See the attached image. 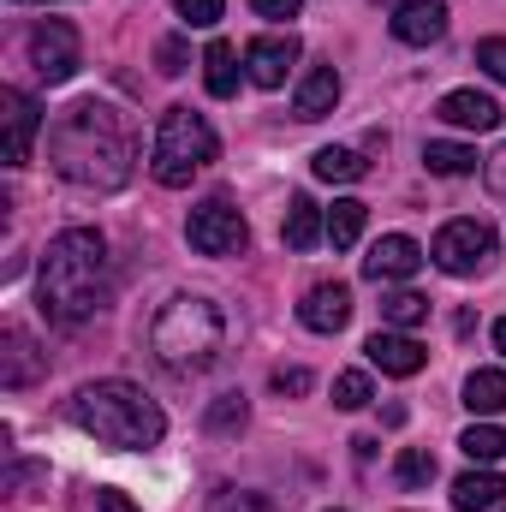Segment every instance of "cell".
I'll use <instances>...</instances> for the list:
<instances>
[{
  "instance_id": "6da1fadb",
  "label": "cell",
  "mask_w": 506,
  "mask_h": 512,
  "mask_svg": "<svg viewBox=\"0 0 506 512\" xmlns=\"http://www.w3.org/2000/svg\"><path fill=\"white\" fill-rule=\"evenodd\" d=\"M48 161L66 185L78 191H120L137 161V137L114 102H72L48 126Z\"/></svg>"
},
{
  "instance_id": "7a4b0ae2",
  "label": "cell",
  "mask_w": 506,
  "mask_h": 512,
  "mask_svg": "<svg viewBox=\"0 0 506 512\" xmlns=\"http://www.w3.org/2000/svg\"><path fill=\"white\" fill-rule=\"evenodd\" d=\"M36 298H42V316L60 328H78L108 304V245L96 227H66L48 239Z\"/></svg>"
},
{
  "instance_id": "3957f363",
  "label": "cell",
  "mask_w": 506,
  "mask_h": 512,
  "mask_svg": "<svg viewBox=\"0 0 506 512\" xmlns=\"http://www.w3.org/2000/svg\"><path fill=\"white\" fill-rule=\"evenodd\" d=\"M221 346H227V316L221 304L197 298V292H179L155 310L149 322V352L167 376H203L221 364Z\"/></svg>"
},
{
  "instance_id": "277c9868",
  "label": "cell",
  "mask_w": 506,
  "mask_h": 512,
  "mask_svg": "<svg viewBox=\"0 0 506 512\" xmlns=\"http://www.w3.org/2000/svg\"><path fill=\"white\" fill-rule=\"evenodd\" d=\"M72 423L84 435H96L102 447H120V453H143L167 435L161 405L131 382H84L72 393Z\"/></svg>"
},
{
  "instance_id": "5b68a950",
  "label": "cell",
  "mask_w": 506,
  "mask_h": 512,
  "mask_svg": "<svg viewBox=\"0 0 506 512\" xmlns=\"http://www.w3.org/2000/svg\"><path fill=\"white\" fill-rule=\"evenodd\" d=\"M221 155V137L215 126L203 120V114H191V108H167L161 114V126H155V149H149V173H155V185H191L209 161Z\"/></svg>"
},
{
  "instance_id": "8992f818",
  "label": "cell",
  "mask_w": 506,
  "mask_h": 512,
  "mask_svg": "<svg viewBox=\"0 0 506 512\" xmlns=\"http://www.w3.org/2000/svg\"><path fill=\"white\" fill-rule=\"evenodd\" d=\"M429 262L441 274H483L495 262V227L489 221H447L429 245Z\"/></svg>"
},
{
  "instance_id": "52a82bcc",
  "label": "cell",
  "mask_w": 506,
  "mask_h": 512,
  "mask_svg": "<svg viewBox=\"0 0 506 512\" xmlns=\"http://www.w3.org/2000/svg\"><path fill=\"white\" fill-rule=\"evenodd\" d=\"M185 239H191L197 256H239L245 245H251V227H245V215H239L227 197H209V203L191 209Z\"/></svg>"
},
{
  "instance_id": "ba28073f",
  "label": "cell",
  "mask_w": 506,
  "mask_h": 512,
  "mask_svg": "<svg viewBox=\"0 0 506 512\" xmlns=\"http://www.w3.org/2000/svg\"><path fill=\"white\" fill-rule=\"evenodd\" d=\"M24 48H30V66H36L42 84H66V78L78 72V30H72L66 18H42V24L24 36Z\"/></svg>"
},
{
  "instance_id": "9c48e42d",
  "label": "cell",
  "mask_w": 506,
  "mask_h": 512,
  "mask_svg": "<svg viewBox=\"0 0 506 512\" xmlns=\"http://www.w3.org/2000/svg\"><path fill=\"white\" fill-rule=\"evenodd\" d=\"M42 376H48V352L24 328H0V387L18 393V387H36Z\"/></svg>"
},
{
  "instance_id": "30bf717a",
  "label": "cell",
  "mask_w": 506,
  "mask_h": 512,
  "mask_svg": "<svg viewBox=\"0 0 506 512\" xmlns=\"http://www.w3.org/2000/svg\"><path fill=\"white\" fill-rule=\"evenodd\" d=\"M292 66H298V36L292 30L286 36H256L251 48H245V78H251L256 90H280Z\"/></svg>"
},
{
  "instance_id": "8fae6325",
  "label": "cell",
  "mask_w": 506,
  "mask_h": 512,
  "mask_svg": "<svg viewBox=\"0 0 506 512\" xmlns=\"http://www.w3.org/2000/svg\"><path fill=\"white\" fill-rule=\"evenodd\" d=\"M0 120H6V167H24L30 161V143L42 131V108L24 96V90H0Z\"/></svg>"
},
{
  "instance_id": "7c38bea8",
  "label": "cell",
  "mask_w": 506,
  "mask_h": 512,
  "mask_svg": "<svg viewBox=\"0 0 506 512\" xmlns=\"http://www.w3.org/2000/svg\"><path fill=\"white\" fill-rule=\"evenodd\" d=\"M298 322H304L310 334H340V328L352 322V292H346L340 280L310 286V292H304V304H298Z\"/></svg>"
},
{
  "instance_id": "4fadbf2b",
  "label": "cell",
  "mask_w": 506,
  "mask_h": 512,
  "mask_svg": "<svg viewBox=\"0 0 506 512\" xmlns=\"http://www.w3.org/2000/svg\"><path fill=\"white\" fill-rule=\"evenodd\" d=\"M393 36L405 48H429L447 36V0H399L393 6Z\"/></svg>"
},
{
  "instance_id": "5bb4252c",
  "label": "cell",
  "mask_w": 506,
  "mask_h": 512,
  "mask_svg": "<svg viewBox=\"0 0 506 512\" xmlns=\"http://www.w3.org/2000/svg\"><path fill=\"white\" fill-rule=\"evenodd\" d=\"M417 268H423V245L405 239V233H387L376 251L364 256V280H376V286H387V280H411Z\"/></svg>"
},
{
  "instance_id": "9a60e30c",
  "label": "cell",
  "mask_w": 506,
  "mask_h": 512,
  "mask_svg": "<svg viewBox=\"0 0 506 512\" xmlns=\"http://www.w3.org/2000/svg\"><path fill=\"white\" fill-rule=\"evenodd\" d=\"M340 108V72L334 66H310L304 78H298V90H292V120H328Z\"/></svg>"
},
{
  "instance_id": "2e32d148",
  "label": "cell",
  "mask_w": 506,
  "mask_h": 512,
  "mask_svg": "<svg viewBox=\"0 0 506 512\" xmlns=\"http://www.w3.org/2000/svg\"><path fill=\"white\" fill-rule=\"evenodd\" d=\"M364 352H370V364H376L381 376H417V370L429 364V352H423L411 334H399V328H376Z\"/></svg>"
},
{
  "instance_id": "e0dca14e",
  "label": "cell",
  "mask_w": 506,
  "mask_h": 512,
  "mask_svg": "<svg viewBox=\"0 0 506 512\" xmlns=\"http://www.w3.org/2000/svg\"><path fill=\"white\" fill-rule=\"evenodd\" d=\"M435 114H441L447 126H459V131H495L501 126V102L483 96V90H447Z\"/></svg>"
},
{
  "instance_id": "ac0fdd59",
  "label": "cell",
  "mask_w": 506,
  "mask_h": 512,
  "mask_svg": "<svg viewBox=\"0 0 506 512\" xmlns=\"http://www.w3.org/2000/svg\"><path fill=\"white\" fill-rule=\"evenodd\" d=\"M203 84H209V96L215 102H227V96H239V48L233 42H209L203 48Z\"/></svg>"
},
{
  "instance_id": "d6986e66",
  "label": "cell",
  "mask_w": 506,
  "mask_h": 512,
  "mask_svg": "<svg viewBox=\"0 0 506 512\" xmlns=\"http://www.w3.org/2000/svg\"><path fill=\"white\" fill-rule=\"evenodd\" d=\"M501 495H506L501 471H465L453 483V512H489V507H501Z\"/></svg>"
},
{
  "instance_id": "ffe728a7",
  "label": "cell",
  "mask_w": 506,
  "mask_h": 512,
  "mask_svg": "<svg viewBox=\"0 0 506 512\" xmlns=\"http://www.w3.org/2000/svg\"><path fill=\"white\" fill-rule=\"evenodd\" d=\"M322 233H328L322 209H316L310 197H292V203H286V221H280V239H286V251H310Z\"/></svg>"
},
{
  "instance_id": "44dd1931",
  "label": "cell",
  "mask_w": 506,
  "mask_h": 512,
  "mask_svg": "<svg viewBox=\"0 0 506 512\" xmlns=\"http://www.w3.org/2000/svg\"><path fill=\"white\" fill-rule=\"evenodd\" d=\"M423 167H429L435 179H465V173H477V149H471V143L429 137V143H423Z\"/></svg>"
},
{
  "instance_id": "7402d4cb",
  "label": "cell",
  "mask_w": 506,
  "mask_h": 512,
  "mask_svg": "<svg viewBox=\"0 0 506 512\" xmlns=\"http://www.w3.org/2000/svg\"><path fill=\"white\" fill-rule=\"evenodd\" d=\"M465 405H471V417H501L506 411V370H471L465 376Z\"/></svg>"
},
{
  "instance_id": "603a6c76",
  "label": "cell",
  "mask_w": 506,
  "mask_h": 512,
  "mask_svg": "<svg viewBox=\"0 0 506 512\" xmlns=\"http://www.w3.org/2000/svg\"><path fill=\"white\" fill-rule=\"evenodd\" d=\"M310 167H316V179H328V185H358V179L370 173V161H364L358 149H334V143H328V149H316V161H310Z\"/></svg>"
},
{
  "instance_id": "cb8c5ba5",
  "label": "cell",
  "mask_w": 506,
  "mask_h": 512,
  "mask_svg": "<svg viewBox=\"0 0 506 512\" xmlns=\"http://www.w3.org/2000/svg\"><path fill=\"white\" fill-rule=\"evenodd\" d=\"M364 221H370V203L340 197V203L328 209V245H334V251H352V245H358V233H364Z\"/></svg>"
},
{
  "instance_id": "d4e9b609",
  "label": "cell",
  "mask_w": 506,
  "mask_h": 512,
  "mask_svg": "<svg viewBox=\"0 0 506 512\" xmlns=\"http://www.w3.org/2000/svg\"><path fill=\"white\" fill-rule=\"evenodd\" d=\"M459 447H465L471 465H495V459H506V429L501 423H471V429L459 435Z\"/></svg>"
},
{
  "instance_id": "484cf974",
  "label": "cell",
  "mask_w": 506,
  "mask_h": 512,
  "mask_svg": "<svg viewBox=\"0 0 506 512\" xmlns=\"http://www.w3.org/2000/svg\"><path fill=\"white\" fill-rule=\"evenodd\" d=\"M423 316H429V298H423V292H411V286L381 292V322H387V328H417Z\"/></svg>"
},
{
  "instance_id": "4316f807",
  "label": "cell",
  "mask_w": 506,
  "mask_h": 512,
  "mask_svg": "<svg viewBox=\"0 0 506 512\" xmlns=\"http://www.w3.org/2000/svg\"><path fill=\"white\" fill-rule=\"evenodd\" d=\"M251 423V405H245V393H221L209 411H203V429L209 435H239Z\"/></svg>"
},
{
  "instance_id": "83f0119b",
  "label": "cell",
  "mask_w": 506,
  "mask_h": 512,
  "mask_svg": "<svg viewBox=\"0 0 506 512\" xmlns=\"http://www.w3.org/2000/svg\"><path fill=\"white\" fill-rule=\"evenodd\" d=\"M393 477H399V489H429L435 483V453L429 447H405L393 459Z\"/></svg>"
},
{
  "instance_id": "f1b7e54d",
  "label": "cell",
  "mask_w": 506,
  "mask_h": 512,
  "mask_svg": "<svg viewBox=\"0 0 506 512\" xmlns=\"http://www.w3.org/2000/svg\"><path fill=\"white\" fill-rule=\"evenodd\" d=\"M209 512H280V501H268L256 489H215L209 495Z\"/></svg>"
},
{
  "instance_id": "f546056e",
  "label": "cell",
  "mask_w": 506,
  "mask_h": 512,
  "mask_svg": "<svg viewBox=\"0 0 506 512\" xmlns=\"http://www.w3.org/2000/svg\"><path fill=\"white\" fill-rule=\"evenodd\" d=\"M370 399H376V387H370V376H364V370L334 376V405H340V411H364Z\"/></svg>"
},
{
  "instance_id": "4dcf8cb0",
  "label": "cell",
  "mask_w": 506,
  "mask_h": 512,
  "mask_svg": "<svg viewBox=\"0 0 506 512\" xmlns=\"http://www.w3.org/2000/svg\"><path fill=\"white\" fill-rule=\"evenodd\" d=\"M36 483H48V465H6L0 495H6V501H18V495H24V489H36Z\"/></svg>"
},
{
  "instance_id": "1f68e13d",
  "label": "cell",
  "mask_w": 506,
  "mask_h": 512,
  "mask_svg": "<svg viewBox=\"0 0 506 512\" xmlns=\"http://www.w3.org/2000/svg\"><path fill=\"white\" fill-rule=\"evenodd\" d=\"M221 12H227V0H179V18H185L191 30H215Z\"/></svg>"
},
{
  "instance_id": "d6a6232c",
  "label": "cell",
  "mask_w": 506,
  "mask_h": 512,
  "mask_svg": "<svg viewBox=\"0 0 506 512\" xmlns=\"http://www.w3.org/2000/svg\"><path fill=\"white\" fill-rule=\"evenodd\" d=\"M477 66H483L495 84H506V36H483V42H477Z\"/></svg>"
},
{
  "instance_id": "836d02e7",
  "label": "cell",
  "mask_w": 506,
  "mask_h": 512,
  "mask_svg": "<svg viewBox=\"0 0 506 512\" xmlns=\"http://www.w3.org/2000/svg\"><path fill=\"white\" fill-rule=\"evenodd\" d=\"M155 66H161L167 78H179V72H185V42H179V36H167V42L155 48Z\"/></svg>"
},
{
  "instance_id": "e575fe53",
  "label": "cell",
  "mask_w": 506,
  "mask_h": 512,
  "mask_svg": "<svg viewBox=\"0 0 506 512\" xmlns=\"http://www.w3.org/2000/svg\"><path fill=\"white\" fill-rule=\"evenodd\" d=\"M274 393H310V370L280 364V370H274Z\"/></svg>"
},
{
  "instance_id": "d590c367",
  "label": "cell",
  "mask_w": 506,
  "mask_h": 512,
  "mask_svg": "<svg viewBox=\"0 0 506 512\" xmlns=\"http://www.w3.org/2000/svg\"><path fill=\"white\" fill-rule=\"evenodd\" d=\"M298 6H304V0H251L256 18H298Z\"/></svg>"
},
{
  "instance_id": "8d00e7d4",
  "label": "cell",
  "mask_w": 506,
  "mask_h": 512,
  "mask_svg": "<svg viewBox=\"0 0 506 512\" xmlns=\"http://www.w3.org/2000/svg\"><path fill=\"white\" fill-rule=\"evenodd\" d=\"M483 173H489V191H501V197H506V149L483 161Z\"/></svg>"
},
{
  "instance_id": "74e56055",
  "label": "cell",
  "mask_w": 506,
  "mask_h": 512,
  "mask_svg": "<svg viewBox=\"0 0 506 512\" xmlns=\"http://www.w3.org/2000/svg\"><path fill=\"white\" fill-rule=\"evenodd\" d=\"M96 512H137V507H131L120 489H102V495H96Z\"/></svg>"
},
{
  "instance_id": "f35d334b",
  "label": "cell",
  "mask_w": 506,
  "mask_h": 512,
  "mask_svg": "<svg viewBox=\"0 0 506 512\" xmlns=\"http://www.w3.org/2000/svg\"><path fill=\"white\" fill-rule=\"evenodd\" d=\"M352 453H358V465H370V459H376V441H370V435H358V441H352Z\"/></svg>"
},
{
  "instance_id": "ab89813d",
  "label": "cell",
  "mask_w": 506,
  "mask_h": 512,
  "mask_svg": "<svg viewBox=\"0 0 506 512\" xmlns=\"http://www.w3.org/2000/svg\"><path fill=\"white\" fill-rule=\"evenodd\" d=\"M495 346H501V352H506V316H501V322H495Z\"/></svg>"
},
{
  "instance_id": "60d3db41",
  "label": "cell",
  "mask_w": 506,
  "mask_h": 512,
  "mask_svg": "<svg viewBox=\"0 0 506 512\" xmlns=\"http://www.w3.org/2000/svg\"><path fill=\"white\" fill-rule=\"evenodd\" d=\"M12 6H48V0H12Z\"/></svg>"
},
{
  "instance_id": "b9f144b4",
  "label": "cell",
  "mask_w": 506,
  "mask_h": 512,
  "mask_svg": "<svg viewBox=\"0 0 506 512\" xmlns=\"http://www.w3.org/2000/svg\"><path fill=\"white\" fill-rule=\"evenodd\" d=\"M334 512H340V507H334Z\"/></svg>"
}]
</instances>
